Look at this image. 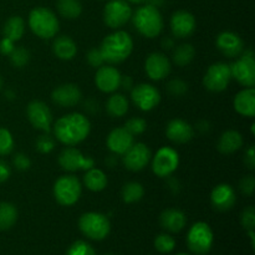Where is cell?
<instances>
[{
  "mask_svg": "<svg viewBox=\"0 0 255 255\" xmlns=\"http://www.w3.org/2000/svg\"><path fill=\"white\" fill-rule=\"evenodd\" d=\"M99 49L104 56L105 62L121 64L132 54L133 40L128 32L124 30H116L102 40L101 46Z\"/></svg>",
  "mask_w": 255,
  "mask_h": 255,
  "instance_id": "obj_2",
  "label": "cell"
},
{
  "mask_svg": "<svg viewBox=\"0 0 255 255\" xmlns=\"http://www.w3.org/2000/svg\"><path fill=\"white\" fill-rule=\"evenodd\" d=\"M54 134L65 146H76L89 137L91 124L85 115L79 112L64 115L54 124Z\"/></svg>",
  "mask_w": 255,
  "mask_h": 255,
  "instance_id": "obj_1",
  "label": "cell"
},
{
  "mask_svg": "<svg viewBox=\"0 0 255 255\" xmlns=\"http://www.w3.org/2000/svg\"><path fill=\"white\" fill-rule=\"evenodd\" d=\"M126 1L132 2V4H147L148 0H126Z\"/></svg>",
  "mask_w": 255,
  "mask_h": 255,
  "instance_id": "obj_57",
  "label": "cell"
},
{
  "mask_svg": "<svg viewBox=\"0 0 255 255\" xmlns=\"http://www.w3.org/2000/svg\"><path fill=\"white\" fill-rule=\"evenodd\" d=\"M5 97H6L7 100H14L15 97H16V95H15V92L11 91V90H7V91L5 92Z\"/></svg>",
  "mask_w": 255,
  "mask_h": 255,
  "instance_id": "obj_56",
  "label": "cell"
},
{
  "mask_svg": "<svg viewBox=\"0 0 255 255\" xmlns=\"http://www.w3.org/2000/svg\"><path fill=\"white\" fill-rule=\"evenodd\" d=\"M162 47H163L164 50H172L174 46V40L172 39V37H166V39L162 41Z\"/></svg>",
  "mask_w": 255,
  "mask_h": 255,
  "instance_id": "obj_54",
  "label": "cell"
},
{
  "mask_svg": "<svg viewBox=\"0 0 255 255\" xmlns=\"http://www.w3.org/2000/svg\"><path fill=\"white\" fill-rule=\"evenodd\" d=\"M66 255H96L94 248L84 241H77L67 251Z\"/></svg>",
  "mask_w": 255,
  "mask_h": 255,
  "instance_id": "obj_41",
  "label": "cell"
},
{
  "mask_svg": "<svg viewBox=\"0 0 255 255\" xmlns=\"http://www.w3.org/2000/svg\"><path fill=\"white\" fill-rule=\"evenodd\" d=\"M14 47L15 45L12 40L7 39V37H2L1 41H0V54L4 55V56H9L12 50H14Z\"/></svg>",
  "mask_w": 255,
  "mask_h": 255,
  "instance_id": "obj_47",
  "label": "cell"
},
{
  "mask_svg": "<svg viewBox=\"0 0 255 255\" xmlns=\"http://www.w3.org/2000/svg\"><path fill=\"white\" fill-rule=\"evenodd\" d=\"M132 22L137 31L147 39L158 36L163 30V17L158 7L144 4L132 12Z\"/></svg>",
  "mask_w": 255,
  "mask_h": 255,
  "instance_id": "obj_3",
  "label": "cell"
},
{
  "mask_svg": "<svg viewBox=\"0 0 255 255\" xmlns=\"http://www.w3.org/2000/svg\"><path fill=\"white\" fill-rule=\"evenodd\" d=\"M144 194V188L138 182H128L122 187L121 197L122 201L127 204L136 203L142 199Z\"/></svg>",
  "mask_w": 255,
  "mask_h": 255,
  "instance_id": "obj_34",
  "label": "cell"
},
{
  "mask_svg": "<svg viewBox=\"0 0 255 255\" xmlns=\"http://www.w3.org/2000/svg\"><path fill=\"white\" fill-rule=\"evenodd\" d=\"M239 189H241V192L244 196H253L255 191V178L253 174L244 176L241 179V182H239Z\"/></svg>",
  "mask_w": 255,
  "mask_h": 255,
  "instance_id": "obj_43",
  "label": "cell"
},
{
  "mask_svg": "<svg viewBox=\"0 0 255 255\" xmlns=\"http://www.w3.org/2000/svg\"><path fill=\"white\" fill-rule=\"evenodd\" d=\"M237 202L236 191L231 184L221 183L213 188L211 193V203L214 209L227 212L233 208Z\"/></svg>",
  "mask_w": 255,
  "mask_h": 255,
  "instance_id": "obj_21",
  "label": "cell"
},
{
  "mask_svg": "<svg viewBox=\"0 0 255 255\" xmlns=\"http://www.w3.org/2000/svg\"><path fill=\"white\" fill-rule=\"evenodd\" d=\"M232 80L231 67L226 62L211 65L203 76V86L211 92H222L227 90Z\"/></svg>",
  "mask_w": 255,
  "mask_h": 255,
  "instance_id": "obj_11",
  "label": "cell"
},
{
  "mask_svg": "<svg viewBox=\"0 0 255 255\" xmlns=\"http://www.w3.org/2000/svg\"><path fill=\"white\" fill-rule=\"evenodd\" d=\"M26 116L32 127L39 131L49 133L52 127V112L45 102L31 101L26 107Z\"/></svg>",
  "mask_w": 255,
  "mask_h": 255,
  "instance_id": "obj_14",
  "label": "cell"
},
{
  "mask_svg": "<svg viewBox=\"0 0 255 255\" xmlns=\"http://www.w3.org/2000/svg\"><path fill=\"white\" fill-rule=\"evenodd\" d=\"M196 56V49L192 44H182L174 47L172 60L179 67H184L191 64Z\"/></svg>",
  "mask_w": 255,
  "mask_h": 255,
  "instance_id": "obj_31",
  "label": "cell"
},
{
  "mask_svg": "<svg viewBox=\"0 0 255 255\" xmlns=\"http://www.w3.org/2000/svg\"><path fill=\"white\" fill-rule=\"evenodd\" d=\"M84 109L86 112L94 115V114H96V112H99L100 105L95 99H87L84 104Z\"/></svg>",
  "mask_w": 255,
  "mask_h": 255,
  "instance_id": "obj_49",
  "label": "cell"
},
{
  "mask_svg": "<svg viewBox=\"0 0 255 255\" xmlns=\"http://www.w3.org/2000/svg\"><path fill=\"white\" fill-rule=\"evenodd\" d=\"M179 166V154L168 146L161 147L152 157V172L159 178H167L177 171Z\"/></svg>",
  "mask_w": 255,
  "mask_h": 255,
  "instance_id": "obj_9",
  "label": "cell"
},
{
  "mask_svg": "<svg viewBox=\"0 0 255 255\" xmlns=\"http://www.w3.org/2000/svg\"><path fill=\"white\" fill-rule=\"evenodd\" d=\"M35 148L39 153L41 154H47L50 152L54 151L55 148V139L52 138L49 134H41V136L37 137L36 142H35Z\"/></svg>",
  "mask_w": 255,
  "mask_h": 255,
  "instance_id": "obj_39",
  "label": "cell"
},
{
  "mask_svg": "<svg viewBox=\"0 0 255 255\" xmlns=\"http://www.w3.org/2000/svg\"><path fill=\"white\" fill-rule=\"evenodd\" d=\"M144 71L151 80L161 81L171 72V61L162 52H152L147 56L144 62Z\"/></svg>",
  "mask_w": 255,
  "mask_h": 255,
  "instance_id": "obj_16",
  "label": "cell"
},
{
  "mask_svg": "<svg viewBox=\"0 0 255 255\" xmlns=\"http://www.w3.org/2000/svg\"><path fill=\"white\" fill-rule=\"evenodd\" d=\"M243 136L236 129H228L221 134L217 149L223 154H232L243 147Z\"/></svg>",
  "mask_w": 255,
  "mask_h": 255,
  "instance_id": "obj_27",
  "label": "cell"
},
{
  "mask_svg": "<svg viewBox=\"0 0 255 255\" xmlns=\"http://www.w3.org/2000/svg\"><path fill=\"white\" fill-rule=\"evenodd\" d=\"M171 31L177 39H187L196 31V17L187 10H178L171 17Z\"/></svg>",
  "mask_w": 255,
  "mask_h": 255,
  "instance_id": "obj_17",
  "label": "cell"
},
{
  "mask_svg": "<svg viewBox=\"0 0 255 255\" xmlns=\"http://www.w3.org/2000/svg\"><path fill=\"white\" fill-rule=\"evenodd\" d=\"M59 164L66 172L87 171L95 167V159L91 157H86L80 149L75 147L67 146L59 154Z\"/></svg>",
  "mask_w": 255,
  "mask_h": 255,
  "instance_id": "obj_12",
  "label": "cell"
},
{
  "mask_svg": "<svg viewBox=\"0 0 255 255\" xmlns=\"http://www.w3.org/2000/svg\"><path fill=\"white\" fill-rule=\"evenodd\" d=\"M252 133L255 134V124L252 125Z\"/></svg>",
  "mask_w": 255,
  "mask_h": 255,
  "instance_id": "obj_58",
  "label": "cell"
},
{
  "mask_svg": "<svg viewBox=\"0 0 255 255\" xmlns=\"http://www.w3.org/2000/svg\"><path fill=\"white\" fill-rule=\"evenodd\" d=\"M25 32V21L21 16H15L9 17L6 20L4 25V29H2V34L4 37L12 40V41H19L22 37Z\"/></svg>",
  "mask_w": 255,
  "mask_h": 255,
  "instance_id": "obj_30",
  "label": "cell"
},
{
  "mask_svg": "<svg viewBox=\"0 0 255 255\" xmlns=\"http://www.w3.org/2000/svg\"><path fill=\"white\" fill-rule=\"evenodd\" d=\"M167 90L174 97H181L188 92V84L181 79H173L167 84Z\"/></svg>",
  "mask_w": 255,
  "mask_h": 255,
  "instance_id": "obj_40",
  "label": "cell"
},
{
  "mask_svg": "<svg viewBox=\"0 0 255 255\" xmlns=\"http://www.w3.org/2000/svg\"><path fill=\"white\" fill-rule=\"evenodd\" d=\"M234 110L241 116L253 119L255 116V89L246 87L236 95L233 101Z\"/></svg>",
  "mask_w": 255,
  "mask_h": 255,
  "instance_id": "obj_24",
  "label": "cell"
},
{
  "mask_svg": "<svg viewBox=\"0 0 255 255\" xmlns=\"http://www.w3.org/2000/svg\"><path fill=\"white\" fill-rule=\"evenodd\" d=\"M14 149V138L10 131L0 127V156H7Z\"/></svg>",
  "mask_w": 255,
  "mask_h": 255,
  "instance_id": "obj_37",
  "label": "cell"
},
{
  "mask_svg": "<svg viewBox=\"0 0 255 255\" xmlns=\"http://www.w3.org/2000/svg\"><path fill=\"white\" fill-rule=\"evenodd\" d=\"M132 7L126 0H110L104 7V21L109 27L119 30L132 17Z\"/></svg>",
  "mask_w": 255,
  "mask_h": 255,
  "instance_id": "obj_10",
  "label": "cell"
},
{
  "mask_svg": "<svg viewBox=\"0 0 255 255\" xmlns=\"http://www.w3.org/2000/svg\"><path fill=\"white\" fill-rule=\"evenodd\" d=\"M177 255H188V254H183V253H181V254H177Z\"/></svg>",
  "mask_w": 255,
  "mask_h": 255,
  "instance_id": "obj_60",
  "label": "cell"
},
{
  "mask_svg": "<svg viewBox=\"0 0 255 255\" xmlns=\"http://www.w3.org/2000/svg\"><path fill=\"white\" fill-rule=\"evenodd\" d=\"M166 134L169 141L183 144L191 141L194 136V128L191 124L182 119H173L168 122Z\"/></svg>",
  "mask_w": 255,
  "mask_h": 255,
  "instance_id": "obj_23",
  "label": "cell"
},
{
  "mask_svg": "<svg viewBox=\"0 0 255 255\" xmlns=\"http://www.w3.org/2000/svg\"><path fill=\"white\" fill-rule=\"evenodd\" d=\"M121 76L119 70L111 65H102L99 67L95 75V84L97 89L105 94H114L116 90L120 89V81Z\"/></svg>",
  "mask_w": 255,
  "mask_h": 255,
  "instance_id": "obj_18",
  "label": "cell"
},
{
  "mask_svg": "<svg viewBox=\"0 0 255 255\" xmlns=\"http://www.w3.org/2000/svg\"><path fill=\"white\" fill-rule=\"evenodd\" d=\"M196 128L198 129L199 132H201V133H208L209 131H211V124H209L208 121H207V120H201V121L198 122V124H197V126H196Z\"/></svg>",
  "mask_w": 255,
  "mask_h": 255,
  "instance_id": "obj_51",
  "label": "cell"
},
{
  "mask_svg": "<svg viewBox=\"0 0 255 255\" xmlns=\"http://www.w3.org/2000/svg\"><path fill=\"white\" fill-rule=\"evenodd\" d=\"M109 179L106 173L102 169L90 168L87 169L84 176V184L89 191L91 192H101L107 187Z\"/></svg>",
  "mask_w": 255,
  "mask_h": 255,
  "instance_id": "obj_28",
  "label": "cell"
},
{
  "mask_svg": "<svg viewBox=\"0 0 255 255\" xmlns=\"http://www.w3.org/2000/svg\"><path fill=\"white\" fill-rule=\"evenodd\" d=\"M152 158L151 149L144 143H133L124 154L122 163L125 168L131 172H139L149 163Z\"/></svg>",
  "mask_w": 255,
  "mask_h": 255,
  "instance_id": "obj_15",
  "label": "cell"
},
{
  "mask_svg": "<svg viewBox=\"0 0 255 255\" xmlns=\"http://www.w3.org/2000/svg\"><path fill=\"white\" fill-rule=\"evenodd\" d=\"M244 164L248 169L253 171L255 168V151H254V146H251L244 153V158H243Z\"/></svg>",
  "mask_w": 255,
  "mask_h": 255,
  "instance_id": "obj_46",
  "label": "cell"
},
{
  "mask_svg": "<svg viewBox=\"0 0 255 255\" xmlns=\"http://www.w3.org/2000/svg\"><path fill=\"white\" fill-rule=\"evenodd\" d=\"M242 226L247 229V231H254L255 228V209L253 206H249L242 212L241 216Z\"/></svg>",
  "mask_w": 255,
  "mask_h": 255,
  "instance_id": "obj_42",
  "label": "cell"
},
{
  "mask_svg": "<svg viewBox=\"0 0 255 255\" xmlns=\"http://www.w3.org/2000/svg\"><path fill=\"white\" fill-rule=\"evenodd\" d=\"M52 193L57 203L64 207H71L76 204L81 197V182L72 174H65L55 181Z\"/></svg>",
  "mask_w": 255,
  "mask_h": 255,
  "instance_id": "obj_5",
  "label": "cell"
},
{
  "mask_svg": "<svg viewBox=\"0 0 255 255\" xmlns=\"http://www.w3.org/2000/svg\"><path fill=\"white\" fill-rule=\"evenodd\" d=\"M216 45L224 56L233 59L244 51V42L238 34L233 31H223L217 36Z\"/></svg>",
  "mask_w": 255,
  "mask_h": 255,
  "instance_id": "obj_20",
  "label": "cell"
},
{
  "mask_svg": "<svg viewBox=\"0 0 255 255\" xmlns=\"http://www.w3.org/2000/svg\"><path fill=\"white\" fill-rule=\"evenodd\" d=\"M162 228L171 233H178L186 227L187 217L182 211L176 208H168L163 211L159 217Z\"/></svg>",
  "mask_w": 255,
  "mask_h": 255,
  "instance_id": "obj_25",
  "label": "cell"
},
{
  "mask_svg": "<svg viewBox=\"0 0 255 255\" xmlns=\"http://www.w3.org/2000/svg\"><path fill=\"white\" fill-rule=\"evenodd\" d=\"M52 52L55 56L64 61H70L77 54V45L74 40L67 35L55 37L52 42Z\"/></svg>",
  "mask_w": 255,
  "mask_h": 255,
  "instance_id": "obj_26",
  "label": "cell"
},
{
  "mask_svg": "<svg viewBox=\"0 0 255 255\" xmlns=\"http://www.w3.org/2000/svg\"><path fill=\"white\" fill-rule=\"evenodd\" d=\"M117 163H119V161H117V154L112 153L105 158V164H106L109 168H114V167L117 166Z\"/></svg>",
  "mask_w": 255,
  "mask_h": 255,
  "instance_id": "obj_52",
  "label": "cell"
},
{
  "mask_svg": "<svg viewBox=\"0 0 255 255\" xmlns=\"http://www.w3.org/2000/svg\"><path fill=\"white\" fill-rule=\"evenodd\" d=\"M10 62L14 67H17V69H21L25 65H27V62L30 61V52L29 50L25 49L22 46L14 47L11 54L9 55Z\"/></svg>",
  "mask_w": 255,
  "mask_h": 255,
  "instance_id": "obj_35",
  "label": "cell"
},
{
  "mask_svg": "<svg viewBox=\"0 0 255 255\" xmlns=\"http://www.w3.org/2000/svg\"><path fill=\"white\" fill-rule=\"evenodd\" d=\"M57 11L67 20H75L81 15L82 4L80 0H57Z\"/></svg>",
  "mask_w": 255,
  "mask_h": 255,
  "instance_id": "obj_32",
  "label": "cell"
},
{
  "mask_svg": "<svg viewBox=\"0 0 255 255\" xmlns=\"http://www.w3.org/2000/svg\"><path fill=\"white\" fill-rule=\"evenodd\" d=\"M213 232L204 222H197L191 227L187 236L188 248L197 255H204L211 251L213 246Z\"/></svg>",
  "mask_w": 255,
  "mask_h": 255,
  "instance_id": "obj_8",
  "label": "cell"
},
{
  "mask_svg": "<svg viewBox=\"0 0 255 255\" xmlns=\"http://www.w3.org/2000/svg\"><path fill=\"white\" fill-rule=\"evenodd\" d=\"M134 143L133 136L125 127H116L109 133L106 144L110 152L117 156H122Z\"/></svg>",
  "mask_w": 255,
  "mask_h": 255,
  "instance_id": "obj_22",
  "label": "cell"
},
{
  "mask_svg": "<svg viewBox=\"0 0 255 255\" xmlns=\"http://www.w3.org/2000/svg\"><path fill=\"white\" fill-rule=\"evenodd\" d=\"M82 92L75 84H62L51 92V100L60 107H74L81 101Z\"/></svg>",
  "mask_w": 255,
  "mask_h": 255,
  "instance_id": "obj_19",
  "label": "cell"
},
{
  "mask_svg": "<svg viewBox=\"0 0 255 255\" xmlns=\"http://www.w3.org/2000/svg\"><path fill=\"white\" fill-rule=\"evenodd\" d=\"M106 255H112V254H106Z\"/></svg>",
  "mask_w": 255,
  "mask_h": 255,
  "instance_id": "obj_61",
  "label": "cell"
},
{
  "mask_svg": "<svg viewBox=\"0 0 255 255\" xmlns=\"http://www.w3.org/2000/svg\"><path fill=\"white\" fill-rule=\"evenodd\" d=\"M154 248L159 253H171L176 248V241L169 234H159L154 239Z\"/></svg>",
  "mask_w": 255,
  "mask_h": 255,
  "instance_id": "obj_36",
  "label": "cell"
},
{
  "mask_svg": "<svg viewBox=\"0 0 255 255\" xmlns=\"http://www.w3.org/2000/svg\"><path fill=\"white\" fill-rule=\"evenodd\" d=\"M125 128L132 134V136H137V134H142L147 129V122L146 120L142 117H131L127 120L125 124Z\"/></svg>",
  "mask_w": 255,
  "mask_h": 255,
  "instance_id": "obj_38",
  "label": "cell"
},
{
  "mask_svg": "<svg viewBox=\"0 0 255 255\" xmlns=\"http://www.w3.org/2000/svg\"><path fill=\"white\" fill-rule=\"evenodd\" d=\"M79 228L84 236L92 241H102L111 231V223L105 214L87 212L79 219Z\"/></svg>",
  "mask_w": 255,
  "mask_h": 255,
  "instance_id": "obj_6",
  "label": "cell"
},
{
  "mask_svg": "<svg viewBox=\"0 0 255 255\" xmlns=\"http://www.w3.org/2000/svg\"><path fill=\"white\" fill-rule=\"evenodd\" d=\"M131 100L141 111L148 112L158 106L161 94L153 85L139 84L131 90Z\"/></svg>",
  "mask_w": 255,
  "mask_h": 255,
  "instance_id": "obj_13",
  "label": "cell"
},
{
  "mask_svg": "<svg viewBox=\"0 0 255 255\" xmlns=\"http://www.w3.org/2000/svg\"><path fill=\"white\" fill-rule=\"evenodd\" d=\"M12 164L17 171H27L31 167V161L25 153H16L12 158Z\"/></svg>",
  "mask_w": 255,
  "mask_h": 255,
  "instance_id": "obj_45",
  "label": "cell"
},
{
  "mask_svg": "<svg viewBox=\"0 0 255 255\" xmlns=\"http://www.w3.org/2000/svg\"><path fill=\"white\" fill-rule=\"evenodd\" d=\"M29 27L40 39H52L59 32L60 24L52 10L44 6H37L30 11Z\"/></svg>",
  "mask_w": 255,
  "mask_h": 255,
  "instance_id": "obj_4",
  "label": "cell"
},
{
  "mask_svg": "<svg viewBox=\"0 0 255 255\" xmlns=\"http://www.w3.org/2000/svg\"><path fill=\"white\" fill-rule=\"evenodd\" d=\"M11 171H10V167L7 166L6 162L0 161V183H4L9 179Z\"/></svg>",
  "mask_w": 255,
  "mask_h": 255,
  "instance_id": "obj_50",
  "label": "cell"
},
{
  "mask_svg": "<svg viewBox=\"0 0 255 255\" xmlns=\"http://www.w3.org/2000/svg\"><path fill=\"white\" fill-rule=\"evenodd\" d=\"M134 86V82H133V79H132L131 76H128V75H126V76H121V81H120V89H122L124 91L126 92H131V90L133 89Z\"/></svg>",
  "mask_w": 255,
  "mask_h": 255,
  "instance_id": "obj_48",
  "label": "cell"
},
{
  "mask_svg": "<svg viewBox=\"0 0 255 255\" xmlns=\"http://www.w3.org/2000/svg\"><path fill=\"white\" fill-rule=\"evenodd\" d=\"M128 100L122 94H112L106 102L107 114L111 117H124L128 112Z\"/></svg>",
  "mask_w": 255,
  "mask_h": 255,
  "instance_id": "obj_29",
  "label": "cell"
},
{
  "mask_svg": "<svg viewBox=\"0 0 255 255\" xmlns=\"http://www.w3.org/2000/svg\"><path fill=\"white\" fill-rule=\"evenodd\" d=\"M2 85H4V81H2V77H1V76H0V90H1Z\"/></svg>",
  "mask_w": 255,
  "mask_h": 255,
  "instance_id": "obj_59",
  "label": "cell"
},
{
  "mask_svg": "<svg viewBox=\"0 0 255 255\" xmlns=\"http://www.w3.org/2000/svg\"><path fill=\"white\" fill-rule=\"evenodd\" d=\"M163 2H164V0H148V1H147V4H151V5H153V6L159 7L162 4H163Z\"/></svg>",
  "mask_w": 255,
  "mask_h": 255,
  "instance_id": "obj_55",
  "label": "cell"
},
{
  "mask_svg": "<svg viewBox=\"0 0 255 255\" xmlns=\"http://www.w3.org/2000/svg\"><path fill=\"white\" fill-rule=\"evenodd\" d=\"M239 56L241 57L238 60H236L233 64L229 65L232 79H236V81L244 87H254L255 60L253 50H246Z\"/></svg>",
  "mask_w": 255,
  "mask_h": 255,
  "instance_id": "obj_7",
  "label": "cell"
},
{
  "mask_svg": "<svg viewBox=\"0 0 255 255\" xmlns=\"http://www.w3.org/2000/svg\"><path fill=\"white\" fill-rule=\"evenodd\" d=\"M169 177H171V176H169ZM167 183H168V187L172 189V192H173V193H177V192H178V189H179V182L177 181L176 178H173V177H171V178L168 179V182H167Z\"/></svg>",
  "mask_w": 255,
  "mask_h": 255,
  "instance_id": "obj_53",
  "label": "cell"
},
{
  "mask_svg": "<svg viewBox=\"0 0 255 255\" xmlns=\"http://www.w3.org/2000/svg\"><path fill=\"white\" fill-rule=\"evenodd\" d=\"M86 60L87 64L91 67H95V69H99V67H101L105 64V60L101 51H100V49H96V47H94V49H91L87 52Z\"/></svg>",
  "mask_w": 255,
  "mask_h": 255,
  "instance_id": "obj_44",
  "label": "cell"
},
{
  "mask_svg": "<svg viewBox=\"0 0 255 255\" xmlns=\"http://www.w3.org/2000/svg\"><path fill=\"white\" fill-rule=\"evenodd\" d=\"M17 221L16 207L9 202L0 203V231H7Z\"/></svg>",
  "mask_w": 255,
  "mask_h": 255,
  "instance_id": "obj_33",
  "label": "cell"
}]
</instances>
